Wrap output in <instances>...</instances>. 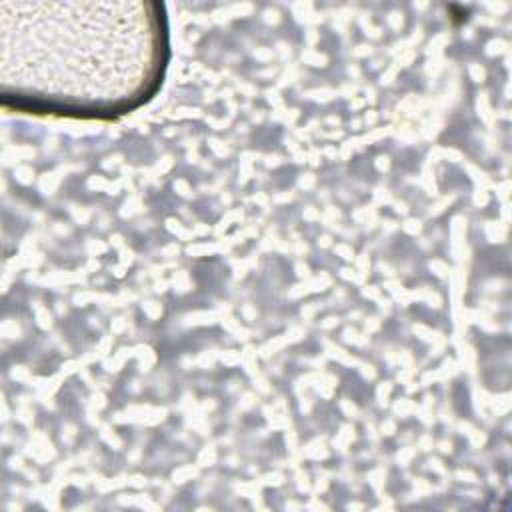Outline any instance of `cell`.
I'll return each mask as SVG.
<instances>
[{"mask_svg":"<svg viewBox=\"0 0 512 512\" xmlns=\"http://www.w3.org/2000/svg\"><path fill=\"white\" fill-rule=\"evenodd\" d=\"M16 18V80L4 104L36 114L116 118L162 84L168 30L160 4H40ZM10 86L8 84H2Z\"/></svg>","mask_w":512,"mask_h":512,"instance_id":"6da1fadb","label":"cell"}]
</instances>
